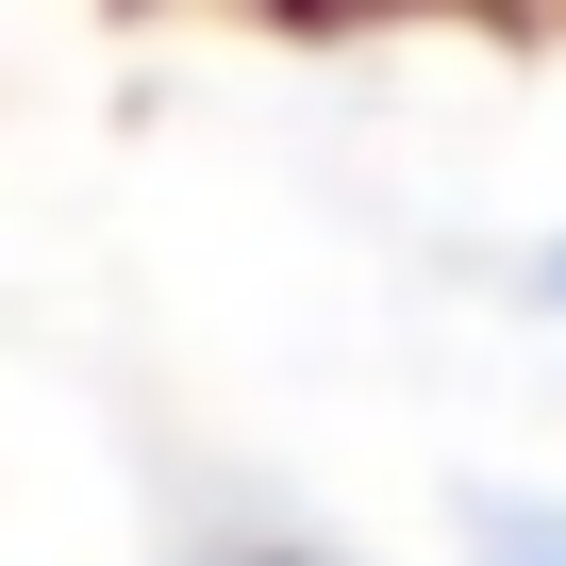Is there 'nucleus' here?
<instances>
[{
    "mask_svg": "<svg viewBox=\"0 0 566 566\" xmlns=\"http://www.w3.org/2000/svg\"><path fill=\"white\" fill-rule=\"evenodd\" d=\"M467 566H566V500H483L467 516Z\"/></svg>",
    "mask_w": 566,
    "mask_h": 566,
    "instance_id": "1",
    "label": "nucleus"
},
{
    "mask_svg": "<svg viewBox=\"0 0 566 566\" xmlns=\"http://www.w3.org/2000/svg\"><path fill=\"white\" fill-rule=\"evenodd\" d=\"M200 566H317V549H283V533H217Z\"/></svg>",
    "mask_w": 566,
    "mask_h": 566,
    "instance_id": "2",
    "label": "nucleus"
},
{
    "mask_svg": "<svg viewBox=\"0 0 566 566\" xmlns=\"http://www.w3.org/2000/svg\"><path fill=\"white\" fill-rule=\"evenodd\" d=\"M549 283H566V250H549Z\"/></svg>",
    "mask_w": 566,
    "mask_h": 566,
    "instance_id": "3",
    "label": "nucleus"
}]
</instances>
